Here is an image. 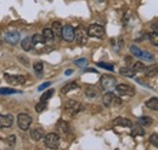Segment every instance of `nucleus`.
Returning a JSON list of instances; mask_svg holds the SVG:
<instances>
[{"label": "nucleus", "instance_id": "e433bc0d", "mask_svg": "<svg viewBox=\"0 0 158 150\" xmlns=\"http://www.w3.org/2000/svg\"><path fill=\"white\" fill-rule=\"evenodd\" d=\"M33 68H34V70H35L38 74H40V73L43 72V68H44V65H43V63H41V62H37V63H34Z\"/></svg>", "mask_w": 158, "mask_h": 150}, {"label": "nucleus", "instance_id": "a878e982", "mask_svg": "<svg viewBox=\"0 0 158 150\" xmlns=\"http://www.w3.org/2000/svg\"><path fill=\"white\" fill-rule=\"evenodd\" d=\"M131 128H133V131H131V134L133 136H143V128L139 125V124H135V125H131Z\"/></svg>", "mask_w": 158, "mask_h": 150}, {"label": "nucleus", "instance_id": "ddd939ff", "mask_svg": "<svg viewBox=\"0 0 158 150\" xmlns=\"http://www.w3.org/2000/svg\"><path fill=\"white\" fill-rule=\"evenodd\" d=\"M56 131L59 132L60 134H62V136H66L69 132V126H68V124L66 121L60 120L59 122L56 124Z\"/></svg>", "mask_w": 158, "mask_h": 150}, {"label": "nucleus", "instance_id": "0eeeda50", "mask_svg": "<svg viewBox=\"0 0 158 150\" xmlns=\"http://www.w3.org/2000/svg\"><path fill=\"white\" fill-rule=\"evenodd\" d=\"M5 80L11 85H23L26 82V77L22 75H9L4 74Z\"/></svg>", "mask_w": 158, "mask_h": 150}, {"label": "nucleus", "instance_id": "79ce46f5", "mask_svg": "<svg viewBox=\"0 0 158 150\" xmlns=\"http://www.w3.org/2000/svg\"><path fill=\"white\" fill-rule=\"evenodd\" d=\"M98 1H100V2H102V1H105V0H98Z\"/></svg>", "mask_w": 158, "mask_h": 150}, {"label": "nucleus", "instance_id": "c756f323", "mask_svg": "<svg viewBox=\"0 0 158 150\" xmlns=\"http://www.w3.org/2000/svg\"><path fill=\"white\" fill-rule=\"evenodd\" d=\"M148 39L151 41V44L153 46H158V33L157 32H152L148 34Z\"/></svg>", "mask_w": 158, "mask_h": 150}, {"label": "nucleus", "instance_id": "4c0bfd02", "mask_svg": "<svg viewBox=\"0 0 158 150\" xmlns=\"http://www.w3.org/2000/svg\"><path fill=\"white\" fill-rule=\"evenodd\" d=\"M112 105H114V107H119V105H122V99H120V98H118V97H114Z\"/></svg>", "mask_w": 158, "mask_h": 150}, {"label": "nucleus", "instance_id": "4be33fe9", "mask_svg": "<svg viewBox=\"0 0 158 150\" xmlns=\"http://www.w3.org/2000/svg\"><path fill=\"white\" fill-rule=\"evenodd\" d=\"M32 41H33V46H38V45H44L46 41L43 37V34H34L32 38Z\"/></svg>", "mask_w": 158, "mask_h": 150}, {"label": "nucleus", "instance_id": "dca6fc26", "mask_svg": "<svg viewBox=\"0 0 158 150\" xmlns=\"http://www.w3.org/2000/svg\"><path fill=\"white\" fill-rule=\"evenodd\" d=\"M21 47H22V50H24V51H31L32 47H33L32 38H24V39L21 41Z\"/></svg>", "mask_w": 158, "mask_h": 150}, {"label": "nucleus", "instance_id": "393cba45", "mask_svg": "<svg viewBox=\"0 0 158 150\" xmlns=\"http://www.w3.org/2000/svg\"><path fill=\"white\" fill-rule=\"evenodd\" d=\"M85 94H86V97H89V98H95L99 93H98V90H96L95 87L88 86V87L85 89Z\"/></svg>", "mask_w": 158, "mask_h": 150}, {"label": "nucleus", "instance_id": "412c9836", "mask_svg": "<svg viewBox=\"0 0 158 150\" xmlns=\"http://www.w3.org/2000/svg\"><path fill=\"white\" fill-rule=\"evenodd\" d=\"M44 136V130L43 128H35L31 132V137L33 140H40Z\"/></svg>", "mask_w": 158, "mask_h": 150}, {"label": "nucleus", "instance_id": "c9c22d12", "mask_svg": "<svg viewBox=\"0 0 158 150\" xmlns=\"http://www.w3.org/2000/svg\"><path fill=\"white\" fill-rule=\"evenodd\" d=\"M150 142H151V144H153L156 148H158V134L157 133H153V134L150 137Z\"/></svg>", "mask_w": 158, "mask_h": 150}, {"label": "nucleus", "instance_id": "aec40b11", "mask_svg": "<svg viewBox=\"0 0 158 150\" xmlns=\"http://www.w3.org/2000/svg\"><path fill=\"white\" fill-rule=\"evenodd\" d=\"M145 104H146V107H147L148 109H151V110H158V98L157 97H152V98H150Z\"/></svg>", "mask_w": 158, "mask_h": 150}, {"label": "nucleus", "instance_id": "bb28decb", "mask_svg": "<svg viewBox=\"0 0 158 150\" xmlns=\"http://www.w3.org/2000/svg\"><path fill=\"white\" fill-rule=\"evenodd\" d=\"M14 93H22L20 90L10 89V87H1L0 89V94H14Z\"/></svg>", "mask_w": 158, "mask_h": 150}, {"label": "nucleus", "instance_id": "423d86ee", "mask_svg": "<svg viewBox=\"0 0 158 150\" xmlns=\"http://www.w3.org/2000/svg\"><path fill=\"white\" fill-rule=\"evenodd\" d=\"M74 38L79 45H85L88 42V33L80 27L74 29Z\"/></svg>", "mask_w": 158, "mask_h": 150}, {"label": "nucleus", "instance_id": "5701e85b", "mask_svg": "<svg viewBox=\"0 0 158 150\" xmlns=\"http://www.w3.org/2000/svg\"><path fill=\"white\" fill-rule=\"evenodd\" d=\"M43 37H44V39H45V41H46V42H51V41L54 40L55 35H54V33H52V30H51V29L45 28V29L43 30Z\"/></svg>", "mask_w": 158, "mask_h": 150}, {"label": "nucleus", "instance_id": "cd10ccee", "mask_svg": "<svg viewBox=\"0 0 158 150\" xmlns=\"http://www.w3.org/2000/svg\"><path fill=\"white\" fill-rule=\"evenodd\" d=\"M145 64L142 63V62H134L133 63V65H131V69L135 72V73H138V72H143L145 70Z\"/></svg>", "mask_w": 158, "mask_h": 150}, {"label": "nucleus", "instance_id": "7c9ffc66", "mask_svg": "<svg viewBox=\"0 0 158 150\" xmlns=\"http://www.w3.org/2000/svg\"><path fill=\"white\" fill-rule=\"evenodd\" d=\"M54 92H55L54 90H48L46 92H44V93H43V96L40 97V101H41V102H46L49 98H51V97H52Z\"/></svg>", "mask_w": 158, "mask_h": 150}, {"label": "nucleus", "instance_id": "1a4fd4ad", "mask_svg": "<svg viewBox=\"0 0 158 150\" xmlns=\"http://www.w3.org/2000/svg\"><path fill=\"white\" fill-rule=\"evenodd\" d=\"M62 39L66 41H73L74 40V28L72 26L67 24L62 28Z\"/></svg>", "mask_w": 158, "mask_h": 150}, {"label": "nucleus", "instance_id": "4468645a", "mask_svg": "<svg viewBox=\"0 0 158 150\" xmlns=\"http://www.w3.org/2000/svg\"><path fill=\"white\" fill-rule=\"evenodd\" d=\"M113 125L114 126H122V127H131V121L129 119L125 117H117L113 120Z\"/></svg>", "mask_w": 158, "mask_h": 150}, {"label": "nucleus", "instance_id": "c85d7f7f", "mask_svg": "<svg viewBox=\"0 0 158 150\" xmlns=\"http://www.w3.org/2000/svg\"><path fill=\"white\" fill-rule=\"evenodd\" d=\"M139 122H140V125H142V126H151L152 122H153V120H152L150 116H142V117L139 119Z\"/></svg>", "mask_w": 158, "mask_h": 150}, {"label": "nucleus", "instance_id": "2eb2a0df", "mask_svg": "<svg viewBox=\"0 0 158 150\" xmlns=\"http://www.w3.org/2000/svg\"><path fill=\"white\" fill-rule=\"evenodd\" d=\"M143 72H145V75L147 77H155L158 74V67L156 64H151V65L146 67Z\"/></svg>", "mask_w": 158, "mask_h": 150}, {"label": "nucleus", "instance_id": "f8f14e48", "mask_svg": "<svg viewBox=\"0 0 158 150\" xmlns=\"http://www.w3.org/2000/svg\"><path fill=\"white\" fill-rule=\"evenodd\" d=\"M5 41L10 45H16L20 41V34L17 32H9L5 34Z\"/></svg>", "mask_w": 158, "mask_h": 150}, {"label": "nucleus", "instance_id": "9b49d317", "mask_svg": "<svg viewBox=\"0 0 158 150\" xmlns=\"http://www.w3.org/2000/svg\"><path fill=\"white\" fill-rule=\"evenodd\" d=\"M12 124H14V116L12 115H0V128L11 127Z\"/></svg>", "mask_w": 158, "mask_h": 150}, {"label": "nucleus", "instance_id": "6ab92c4d", "mask_svg": "<svg viewBox=\"0 0 158 150\" xmlns=\"http://www.w3.org/2000/svg\"><path fill=\"white\" fill-rule=\"evenodd\" d=\"M77 89H78V85L76 82H68L61 89V93L66 94L68 92H71V91H73V90H77Z\"/></svg>", "mask_w": 158, "mask_h": 150}, {"label": "nucleus", "instance_id": "b1692460", "mask_svg": "<svg viewBox=\"0 0 158 150\" xmlns=\"http://www.w3.org/2000/svg\"><path fill=\"white\" fill-rule=\"evenodd\" d=\"M119 73L124 76H128V77H134L135 76V72L131 69V68H120L119 69Z\"/></svg>", "mask_w": 158, "mask_h": 150}, {"label": "nucleus", "instance_id": "f704fd0d", "mask_svg": "<svg viewBox=\"0 0 158 150\" xmlns=\"http://www.w3.org/2000/svg\"><path fill=\"white\" fill-rule=\"evenodd\" d=\"M6 142H7V144H9L10 147H14V145L16 144V136H14V134L9 136V137L6 138Z\"/></svg>", "mask_w": 158, "mask_h": 150}, {"label": "nucleus", "instance_id": "f3484780", "mask_svg": "<svg viewBox=\"0 0 158 150\" xmlns=\"http://www.w3.org/2000/svg\"><path fill=\"white\" fill-rule=\"evenodd\" d=\"M62 24L60 23V22H54L52 23V28H51V30H52V33H54V35L56 38H62Z\"/></svg>", "mask_w": 158, "mask_h": 150}, {"label": "nucleus", "instance_id": "f257e3e1", "mask_svg": "<svg viewBox=\"0 0 158 150\" xmlns=\"http://www.w3.org/2000/svg\"><path fill=\"white\" fill-rule=\"evenodd\" d=\"M100 82H101L102 89L106 90V91H112L117 86V80L112 75H102Z\"/></svg>", "mask_w": 158, "mask_h": 150}, {"label": "nucleus", "instance_id": "ea45409f", "mask_svg": "<svg viewBox=\"0 0 158 150\" xmlns=\"http://www.w3.org/2000/svg\"><path fill=\"white\" fill-rule=\"evenodd\" d=\"M64 74L67 75V76H69V75H72V74H73V70H72V69H67Z\"/></svg>", "mask_w": 158, "mask_h": 150}, {"label": "nucleus", "instance_id": "39448f33", "mask_svg": "<svg viewBox=\"0 0 158 150\" xmlns=\"http://www.w3.org/2000/svg\"><path fill=\"white\" fill-rule=\"evenodd\" d=\"M130 51H131V53L135 57L142 58L143 61H152V59H153V56H152L151 53L140 50L138 46H135V45H131V46H130Z\"/></svg>", "mask_w": 158, "mask_h": 150}, {"label": "nucleus", "instance_id": "7ed1b4c3", "mask_svg": "<svg viewBox=\"0 0 158 150\" xmlns=\"http://www.w3.org/2000/svg\"><path fill=\"white\" fill-rule=\"evenodd\" d=\"M17 124H19V127H20L21 130L26 131V130L29 128V126L32 124V117L28 114H24V112L19 114V116H17Z\"/></svg>", "mask_w": 158, "mask_h": 150}, {"label": "nucleus", "instance_id": "58836bf2", "mask_svg": "<svg viewBox=\"0 0 158 150\" xmlns=\"http://www.w3.org/2000/svg\"><path fill=\"white\" fill-rule=\"evenodd\" d=\"M51 85V82L50 81H48V82H45V84H43V85H40L39 87H38V90L39 91H43V90H45V89H48L49 86Z\"/></svg>", "mask_w": 158, "mask_h": 150}, {"label": "nucleus", "instance_id": "a19ab883", "mask_svg": "<svg viewBox=\"0 0 158 150\" xmlns=\"http://www.w3.org/2000/svg\"><path fill=\"white\" fill-rule=\"evenodd\" d=\"M85 72H88V73H98L95 69H85Z\"/></svg>", "mask_w": 158, "mask_h": 150}, {"label": "nucleus", "instance_id": "72a5a7b5", "mask_svg": "<svg viewBox=\"0 0 158 150\" xmlns=\"http://www.w3.org/2000/svg\"><path fill=\"white\" fill-rule=\"evenodd\" d=\"M45 108H46V102H41V101H40L39 103L35 105V112H41Z\"/></svg>", "mask_w": 158, "mask_h": 150}, {"label": "nucleus", "instance_id": "473e14b6", "mask_svg": "<svg viewBox=\"0 0 158 150\" xmlns=\"http://www.w3.org/2000/svg\"><path fill=\"white\" fill-rule=\"evenodd\" d=\"M98 65H99L100 68H103V69H107V70H111V72L114 69V65H113V64L105 63V62H99V63H98Z\"/></svg>", "mask_w": 158, "mask_h": 150}, {"label": "nucleus", "instance_id": "6e6552de", "mask_svg": "<svg viewBox=\"0 0 158 150\" xmlns=\"http://www.w3.org/2000/svg\"><path fill=\"white\" fill-rule=\"evenodd\" d=\"M80 108H81L80 103L77 102V101H72V99L68 101V102L66 103V105H64V109L69 112L71 115H76V114L80 110Z\"/></svg>", "mask_w": 158, "mask_h": 150}, {"label": "nucleus", "instance_id": "9d476101", "mask_svg": "<svg viewBox=\"0 0 158 150\" xmlns=\"http://www.w3.org/2000/svg\"><path fill=\"white\" fill-rule=\"evenodd\" d=\"M116 91L119 94H124V96H134L135 94V89H133L129 85H124V84L117 85L116 86Z\"/></svg>", "mask_w": 158, "mask_h": 150}, {"label": "nucleus", "instance_id": "f03ea898", "mask_svg": "<svg viewBox=\"0 0 158 150\" xmlns=\"http://www.w3.org/2000/svg\"><path fill=\"white\" fill-rule=\"evenodd\" d=\"M44 143L50 149H56L60 145V136L57 133H49L44 138Z\"/></svg>", "mask_w": 158, "mask_h": 150}, {"label": "nucleus", "instance_id": "a211bd4d", "mask_svg": "<svg viewBox=\"0 0 158 150\" xmlns=\"http://www.w3.org/2000/svg\"><path fill=\"white\" fill-rule=\"evenodd\" d=\"M114 94L112 93V92H107V93L105 94L103 97H102V103L106 105V107H111L112 105V103H113V99H114Z\"/></svg>", "mask_w": 158, "mask_h": 150}, {"label": "nucleus", "instance_id": "2f4dec72", "mask_svg": "<svg viewBox=\"0 0 158 150\" xmlns=\"http://www.w3.org/2000/svg\"><path fill=\"white\" fill-rule=\"evenodd\" d=\"M74 64L79 67V68H85L88 65V61L85 58H79V59H76L74 61Z\"/></svg>", "mask_w": 158, "mask_h": 150}, {"label": "nucleus", "instance_id": "20e7f679", "mask_svg": "<svg viewBox=\"0 0 158 150\" xmlns=\"http://www.w3.org/2000/svg\"><path fill=\"white\" fill-rule=\"evenodd\" d=\"M88 35L101 39V38H103V35H105V29L100 24H91L89 27V29H88Z\"/></svg>", "mask_w": 158, "mask_h": 150}]
</instances>
